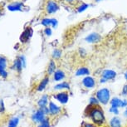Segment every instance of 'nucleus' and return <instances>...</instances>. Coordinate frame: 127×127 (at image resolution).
Listing matches in <instances>:
<instances>
[{"mask_svg": "<svg viewBox=\"0 0 127 127\" xmlns=\"http://www.w3.org/2000/svg\"><path fill=\"white\" fill-rule=\"evenodd\" d=\"M66 76V74L62 70H57L54 72V80L56 81H60L63 80Z\"/></svg>", "mask_w": 127, "mask_h": 127, "instance_id": "nucleus-11", "label": "nucleus"}, {"mask_svg": "<svg viewBox=\"0 0 127 127\" xmlns=\"http://www.w3.org/2000/svg\"><path fill=\"white\" fill-rule=\"evenodd\" d=\"M124 77H125V79H126V80L127 81V71H126V72H125V74H124Z\"/></svg>", "mask_w": 127, "mask_h": 127, "instance_id": "nucleus-35", "label": "nucleus"}, {"mask_svg": "<svg viewBox=\"0 0 127 127\" xmlns=\"http://www.w3.org/2000/svg\"><path fill=\"white\" fill-rule=\"evenodd\" d=\"M106 80L105 79H104V78H102V77H100V82L101 83V84H103V83H105L106 82Z\"/></svg>", "mask_w": 127, "mask_h": 127, "instance_id": "nucleus-33", "label": "nucleus"}, {"mask_svg": "<svg viewBox=\"0 0 127 127\" xmlns=\"http://www.w3.org/2000/svg\"><path fill=\"white\" fill-rule=\"evenodd\" d=\"M70 84L68 82H62L60 84H57L54 87L55 90H70Z\"/></svg>", "mask_w": 127, "mask_h": 127, "instance_id": "nucleus-16", "label": "nucleus"}, {"mask_svg": "<svg viewBox=\"0 0 127 127\" xmlns=\"http://www.w3.org/2000/svg\"><path fill=\"white\" fill-rule=\"evenodd\" d=\"M4 110V105H3V102L2 100H0V111H3Z\"/></svg>", "mask_w": 127, "mask_h": 127, "instance_id": "nucleus-32", "label": "nucleus"}, {"mask_svg": "<svg viewBox=\"0 0 127 127\" xmlns=\"http://www.w3.org/2000/svg\"><path fill=\"white\" fill-rule=\"evenodd\" d=\"M81 84L87 89H93L95 87V79L91 76H86L81 80Z\"/></svg>", "mask_w": 127, "mask_h": 127, "instance_id": "nucleus-3", "label": "nucleus"}, {"mask_svg": "<svg viewBox=\"0 0 127 127\" xmlns=\"http://www.w3.org/2000/svg\"><path fill=\"white\" fill-rule=\"evenodd\" d=\"M32 120L37 123H41L45 119V113L42 109L38 110L32 115Z\"/></svg>", "mask_w": 127, "mask_h": 127, "instance_id": "nucleus-6", "label": "nucleus"}, {"mask_svg": "<svg viewBox=\"0 0 127 127\" xmlns=\"http://www.w3.org/2000/svg\"><path fill=\"white\" fill-rule=\"evenodd\" d=\"M14 66H15L16 70H18L19 71H21V69H22L23 65V63H22V62H21L20 59H17L16 60L15 62H14Z\"/></svg>", "mask_w": 127, "mask_h": 127, "instance_id": "nucleus-20", "label": "nucleus"}, {"mask_svg": "<svg viewBox=\"0 0 127 127\" xmlns=\"http://www.w3.org/2000/svg\"><path fill=\"white\" fill-rule=\"evenodd\" d=\"M89 110L87 109L86 113L88 117L92 120V123L96 125L98 127H101L105 123V117L103 110L100 108V105L97 106H91L89 105Z\"/></svg>", "mask_w": 127, "mask_h": 127, "instance_id": "nucleus-1", "label": "nucleus"}, {"mask_svg": "<svg viewBox=\"0 0 127 127\" xmlns=\"http://www.w3.org/2000/svg\"><path fill=\"white\" fill-rule=\"evenodd\" d=\"M121 107H122V108H126L127 107V100L125 99V100H122V102H121Z\"/></svg>", "mask_w": 127, "mask_h": 127, "instance_id": "nucleus-30", "label": "nucleus"}, {"mask_svg": "<svg viewBox=\"0 0 127 127\" xmlns=\"http://www.w3.org/2000/svg\"><path fill=\"white\" fill-rule=\"evenodd\" d=\"M48 109H49L50 114H52V115H57L61 112V108H60V106H58V105H56L52 101L49 103Z\"/></svg>", "mask_w": 127, "mask_h": 127, "instance_id": "nucleus-9", "label": "nucleus"}, {"mask_svg": "<svg viewBox=\"0 0 127 127\" xmlns=\"http://www.w3.org/2000/svg\"><path fill=\"white\" fill-rule=\"evenodd\" d=\"M9 127H14V126H9Z\"/></svg>", "mask_w": 127, "mask_h": 127, "instance_id": "nucleus-36", "label": "nucleus"}, {"mask_svg": "<svg viewBox=\"0 0 127 127\" xmlns=\"http://www.w3.org/2000/svg\"><path fill=\"white\" fill-rule=\"evenodd\" d=\"M51 126H50V122H49V120L45 118L43 121H42V122H41L40 126L38 127H50Z\"/></svg>", "mask_w": 127, "mask_h": 127, "instance_id": "nucleus-22", "label": "nucleus"}, {"mask_svg": "<svg viewBox=\"0 0 127 127\" xmlns=\"http://www.w3.org/2000/svg\"><path fill=\"white\" fill-rule=\"evenodd\" d=\"M90 74V70L87 67H80L76 71V76H88Z\"/></svg>", "mask_w": 127, "mask_h": 127, "instance_id": "nucleus-13", "label": "nucleus"}, {"mask_svg": "<svg viewBox=\"0 0 127 127\" xmlns=\"http://www.w3.org/2000/svg\"><path fill=\"white\" fill-rule=\"evenodd\" d=\"M82 127H98V126L94 123H92V122H85V123H83Z\"/></svg>", "mask_w": 127, "mask_h": 127, "instance_id": "nucleus-25", "label": "nucleus"}, {"mask_svg": "<svg viewBox=\"0 0 127 127\" xmlns=\"http://www.w3.org/2000/svg\"><path fill=\"white\" fill-rule=\"evenodd\" d=\"M110 127H122L121 120L117 116H114L109 121Z\"/></svg>", "mask_w": 127, "mask_h": 127, "instance_id": "nucleus-10", "label": "nucleus"}, {"mask_svg": "<svg viewBox=\"0 0 127 127\" xmlns=\"http://www.w3.org/2000/svg\"><path fill=\"white\" fill-rule=\"evenodd\" d=\"M109 111L111 113H113L115 115H118L119 114V108H116V107H111L109 110Z\"/></svg>", "mask_w": 127, "mask_h": 127, "instance_id": "nucleus-27", "label": "nucleus"}, {"mask_svg": "<svg viewBox=\"0 0 127 127\" xmlns=\"http://www.w3.org/2000/svg\"><path fill=\"white\" fill-rule=\"evenodd\" d=\"M18 124V118H13L9 121V126L16 127Z\"/></svg>", "mask_w": 127, "mask_h": 127, "instance_id": "nucleus-24", "label": "nucleus"}, {"mask_svg": "<svg viewBox=\"0 0 127 127\" xmlns=\"http://www.w3.org/2000/svg\"><path fill=\"white\" fill-rule=\"evenodd\" d=\"M122 100H121L118 97H114L110 100V105L111 107H116V108H119L121 105Z\"/></svg>", "mask_w": 127, "mask_h": 127, "instance_id": "nucleus-15", "label": "nucleus"}, {"mask_svg": "<svg viewBox=\"0 0 127 127\" xmlns=\"http://www.w3.org/2000/svg\"><path fill=\"white\" fill-rule=\"evenodd\" d=\"M116 75H117V73L114 70H111V69H105V70L102 71L101 77L105 79V80L108 81L114 80V79L116 77Z\"/></svg>", "mask_w": 127, "mask_h": 127, "instance_id": "nucleus-4", "label": "nucleus"}, {"mask_svg": "<svg viewBox=\"0 0 127 127\" xmlns=\"http://www.w3.org/2000/svg\"><path fill=\"white\" fill-rule=\"evenodd\" d=\"M124 116H126V117H127V107L126 108V110L124 111Z\"/></svg>", "mask_w": 127, "mask_h": 127, "instance_id": "nucleus-34", "label": "nucleus"}, {"mask_svg": "<svg viewBox=\"0 0 127 127\" xmlns=\"http://www.w3.org/2000/svg\"><path fill=\"white\" fill-rule=\"evenodd\" d=\"M122 95H127V84L124 85L123 88H122V92H121Z\"/></svg>", "mask_w": 127, "mask_h": 127, "instance_id": "nucleus-29", "label": "nucleus"}, {"mask_svg": "<svg viewBox=\"0 0 127 127\" xmlns=\"http://www.w3.org/2000/svg\"><path fill=\"white\" fill-rule=\"evenodd\" d=\"M57 9H58V5H57V3H55L54 1H50L48 2V3L47 4L46 11L47 13H53Z\"/></svg>", "mask_w": 127, "mask_h": 127, "instance_id": "nucleus-8", "label": "nucleus"}, {"mask_svg": "<svg viewBox=\"0 0 127 127\" xmlns=\"http://www.w3.org/2000/svg\"><path fill=\"white\" fill-rule=\"evenodd\" d=\"M54 98L58 100L61 104L65 105L68 102V100H69V95L66 92H62L57 93V95H55Z\"/></svg>", "mask_w": 127, "mask_h": 127, "instance_id": "nucleus-5", "label": "nucleus"}, {"mask_svg": "<svg viewBox=\"0 0 127 127\" xmlns=\"http://www.w3.org/2000/svg\"><path fill=\"white\" fill-rule=\"evenodd\" d=\"M56 63H55L54 61H52L50 62L48 66H47V74L48 75H52V74H53L55 71H56Z\"/></svg>", "mask_w": 127, "mask_h": 127, "instance_id": "nucleus-17", "label": "nucleus"}, {"mask_svg": "<svg viewBox=\"0 0 127 127\" xmlns=\"http://www.w3.org/2000/svg\"><path fill=\"white\" fill-rule=\"evenodd\" d=\"M45 33H46L47 36H51V34H52L51 28H46V29H45Z\"/></svg>", "mask_w": 127, "mask_h": 127, "instance_id": "nucleus-31", "label": "nucleus"}, {"mask_svg": "<svg viewBox=\"0 0 127 127\" xmlns=\"http://www.w3.org/2000/svg\"><path fill=\"white\" fill-rule=\"evenodd\" d=\"M100 105V102L95 96H92L90 98L89 105H91V106H97V105Z\"/></svg>", "mask_w": 127, "mask_h": 127, "instance_id": "nucleus-19", "label": "nucleus"}, {"mask_svg": "<svg viewBox=\"0 0 127 127\" xmlns=\"http://www.w3.org/2000/svg\"><path fill=\"white\" fill-rule=\"evenodd\" d=\"M95 97L99 100L100 104L105 105L111 100V92L106 87L100 88L95 92Z\"/></svg>", "mask_w": 127, "mask_h": 127, "instance_id": "nucleus-2", "label": "nucleus"}, {"mask_svg": "<svg viewBox=\"0 0 127 127\" xmlns=\"http://www.w3.org/2000/svg\"><path fill=\"white\" fill-rule=\"evenodd\" d=\"M48 82H49V78L47 77V76H46V77H44L43 79H42V81L39 83V85H38V87H37L38 92H42V91L46 88Z\"/></svg>", "mask_w": 127, "mask_h": 127, "instance_id": "nucleus-14", "label": "nucleus"}, {"mask_svg": "<svg viewBox=\"0 0 127 127\" xmlns=\"http://www.w3.org/2000/svg\"><path fill=\"white\" fill-rule=\"evenodd\" d=\"M100 36L96 32H93L91 33L90 35H88L87 37H86V41L89 43H96L100 40Z\"/></svg>", "mask_w": 127, "mask_h": 127, "instance_id": "nucleus-7", "label": "nucleus"}, {"mask_svg": "<svg viewBox=\"0 0 127 127\" xmlns=\"http://www.w3.org/2000/svg\"><path fill=\"white\" fill-rule=\"evenodd\" d=\"M61 54H62V52L60 50H55L52 57H53L54 58H59V57H61Z\"/></svg>", "mask_w": 127, "mask_h": 127, "instance_id": "nucleus-26", "label": "nucleus"}, {"mask_svg": "<svg viewBox=\"0 0 127 127\" xmlns=\"http://www.w3.org/2000/svg\"><path fill=\"white\" fill-rule=\"evenodd\" d=\"M21 6H22V4L21 3H13V4H11V5L8 6V8L10 9V10H13V11L19 10L21 8Z\"/></svg>", "mask_w": 127, "mask_h": 127, "instance_id": "nucleus-21", "label": "nucleus"}, {"mask_svg": "<svg viewBox=\"0 0 127 127\" xmlns=\"http://www.w3.org/2000/svg\"><path fill=\"white\" fill-rule=\"evenodd\" d=\"M32 28H27L25 31H24V32L23 33L22 36H21V41H22L23 42H26L27 40H28L29 38L31 37V36H32Z\"/></svg>", "mask_w": 127, "mask_h": 127, "instance_id": "nucleus-12", "label": "nucleus"}, {"mask_svg": "<svg viewBox=\"0 0 127 127\" xmlns=\"http://www.w3.org/2000/svg\"><path fill=\"white\" fill-rule=\"evenodd\" d=\"M47 104V95H42V98H41L39 100H38L37 105L41 108H43V107H46Z\"/></svg>", "mask_w": 127, "mask_h": 127, "instance_id": "nucleus-18", "label": "nucleus"}, {"mask_svg": "<svg viewBox=\"0 0 127 127\" xmlns=\"http://www.w3.org/2000/svg\"><path fill=\"white\" fill-rule=\"evenodd\" d=\"M0 75L3 76V78H6L7 76H8V73H7V71H5V69L4 68L0 67Z\"/></svg>", "mask_w": 127, "mask_h": 127, "instance_id": "nucleus-28", "label": "nucleus"}, {"mask_svg": "<svg viewBox=\"0 0 127 127\" xmlns=\"http://www.w3.org/2000/svg\"><path fill=\"white\" fill-rule=\"evenodd\" d=\"M7 66V60L5 57H0V67L1 68H4L5 69Z\"/></svg>", "mask_w": 127, "mask_h": 127, "instance_id": "nucleus-23", "label": "nucleus"}]
</instances>
